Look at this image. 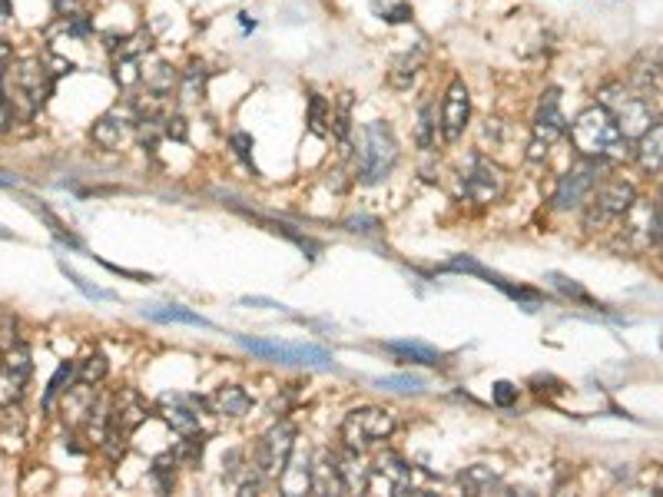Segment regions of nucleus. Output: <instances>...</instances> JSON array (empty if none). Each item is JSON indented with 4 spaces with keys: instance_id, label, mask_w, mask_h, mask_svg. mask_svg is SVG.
Wrapping results in <instances>:
<instances>
[{
    "instance_id": "1",
    "label": "nucleus",
    "mask_w": 663,
    "mask_h": 497,
    "mask_svg": "<svg viewBox=\"0 0 663 497\" xmlns=\"http://www.w3.org/2000/svg\"><path fill=\"white\" fill-rule=\"evenodd\" d=\"M567 140H571L574 153L587 156V160H604L610 166L634 160V143L620 133L617 116L597 107V103L574 116L571 126H567Z\"/></svg>"
},
{
    "instance_id": "2",
    "label": "nucleus",
    "mask_w": 663,
    "mask_h": 497,
    "mask_svg": "<svg viewBox=\"0 0 663 497\" xmlns=\"http://www.w3.org/2000/svg\"><path fill=\"white\" fill-rule=\"evenodd\" d=\"M352 176L359 179V186H378L395 173L398 160H402V146L388 120H368L355 126L352 140Z\"/></svg>"
},
{
    "instance_id": "3",
    "label": "nucleus",
    "mask_w": 663,
    "mask_h": 497,
    "mask_svg": "<svg viewBox=\"0 0 663 497\" xmlns=\"http://www.w3.org/2000/svg\"><path fill=\"white\" fill-rule=\"evenodd\" d=\"M398 431V415L392 408L382 405H365V408H352L349 415L342 418L339 425V441L342 448L365 454L375 444L388 441Z\"/></svg>"
},
{
    "instance_id": "4",
    "label": "nucleus",
    "mask_w": 663,
    "mask_h": 497,
    "mask_svg": "<svg viewBox=\"0 0 663 497\" xmlns=\"http://www.w3.org/2000/svg\"><path fill=\"white\" fill-rule=\"evenodd\" d=\"M640 199L637 186L624 176H604L597 189L591 193V199L584 203V229H604L607 222H620L630 206Z\"/></svg>"
},
{
    "instance_id": "5",
    "label": "nucleus",
    "mask_w": 663,
    "mask_h": 497,
    "mask_svg": "<svg viewBox=\"0 0 663 497\" xmlns=\"http://www.w3.org/2000/svg\"><path fill=\"white\" fill-rule=\"evenodd\" d=\"M438 116H441V143L455 146L458 140H465V133L471 130V120H475V93H471L468 80L455 73L438 93Z\"/></svg>"
},
{
    "instance_id": "6",
    "label": "nucleus",
    "mask_w": 663,
    "mask_h": 497,
    "mask_svg": "<svg viewBox=\"0 0 663 497\" xmlns=\"http://www.w3.org/2000/svg\"><path fill=\"white\" fill-rule=\"evenodd\" d=\"M607 169H610V163H604V160H587V156H577V163L567 169V173L557 176L551 206L557 209V213H577V209H584V203L591 199V193L604 179Z\"/></svg>"
},
{
    "instance_id": "7",
    "label": "nucleus",
    "mask_w": 663,
    "mask_h": 497,
    "mask_svg": "<svg viewBox=\"0 0 663 497\" xmlns=\"http://www.w3.org/2000/svg\"><path fill=\"white\" fill-rule=\"evenodd\" d=\"M299 444V431L292 425L289 418H279L276 425H272L266 435L256 441V448H252V464L266 474L269 481H279V474L286 471V464L292 458V451H296Z\"/></svg>"
},
{
    "instance_id": "8",
    "label": "nucleus",
    "mask_w": 663,
    "mask_h": 497,
    "mask_svg": "<svg viewBox=\"0 0 663 497\" xmlns=\"http://www.w3.org/2000/svg\"><path fill=\"white\" fill-rule=\"evenodd\" d=\"M504 189H508L504 169L494 160H488L481 150L471 153L465 173H461V196H465L468 203H475V206H491L504 196Z\"/></svg>"
},
{
    "instance_id": "9",
    "label": "nucleus",
    "mask_w": 663,
    "mask_h": 497,
    "mask_svg": "<svg viewBox=\"0 0 663 497\" xmlns=\"http://www.w3.org/2000/svg\"><path fill=\"white\" fill-rule=\"evenodd\" d=\"M236 342L246 348L249 355L262 358V362H276V365H335V355L322 345H286V342H272V338H249V335H236Z\"/></svg>"
},
{
    "instance_id": "10",
    "label": "nucleus",
    "mask_w": 663,
    "mask_h": 497,
    "mask_svg": "<svg viewBox=\"0 0 663 497\" xmlns=\"http://www.w3.org/2000/svg\"><path fill=\"white\" fill-rule=\"evenodd\" d=\"M428 60H431V44H428V37L422 34L415 44H408L405 50H398V54L388 60V67H385L388 90L392 93H412L418 87V80L425 77Z\"/></svg>"
},
{
    "instance_id": "11",
    "label": "nucleus",
    "mask_w": 663,
    "mask_h": 497,
    "mask_svg": "<svg viewBox=\"0 0 663 497\" xmlns=\"http://www.w3.org/2000/svg\"><path fill=\"white\" fill-rule=\"evenodd\" d=\"M567 126H571V120H567L561 107V87H544L538 93V103H534L528 136L544 140L547 146H557L561 140H567Z\"/></svg>"
},
{
    "instance_id": "12",
    "label": "nucleus",
    "mask_w": 663,
    "mask_h": 497,
    "mask_svg": "<svg viewBox=\"0 0 663 497\" xmlns=\"http://www.w3.org/2000/svg\"><path fill=\"white\" fill-rule=\"evenodd\" d=\"M180 77H183L180 63H173L170 57H163L160 50H156V54L143 60V87L140 90H146V100L170 103V100H176V90H180Z\"/></svg>"
},
{
    "instance_id": "13",
    "label": "nucleus",
    "mask_w": 663,
    "mask_h": 497,
    "mask_svg": "<svg viewBox=\"0 0 663 497\" xmlns=\"http://www.w3.org/2000/svg\"><path fill=\"white\" fill-rule=\"evenodd\" d=\"M378 484H385L388 494H412L415 488V468L412 461H405L398 451H382L372 461V474H368V494H372Z\"/></svg>"
},
{
    "instance_id": "14",
    "label": "nucleus",
    "mask_w": 663,
    "mask_h": 497,
    "mask_svg": "<svg viewBox=\"0 0 663 497\" xmlns=\"http://www.w3.org/2000/svg\"><path fill=\"white\" fill-rule=\"evenodd\" d=\"M216 77V67L203 57H189L183 63V77H180V90H176V107L180 110H189V107H199V103H206L209 97V83Z\"/></svg>"
},
{
    "instance_id": "15",
    "label": "nucleus",
    "mask_w": 663,
    "mask_h": 497,
    "mask_svg": "<svg viewBox=\"0 0 663 497\" xmlns=\"http://www.w3.org/2000/svg\"><path fill=\"white\" fill-rule=\"evenodd\" d=\"M614 116H617L620 133H624L630 143L640 140V136H644V133L650 130V126H654V123L660 120L654 97H647V93H637V90L630 93L627 103H624V107H620Z\"/></svg>"
},
{
    "instance_id": "16",
    "label": "nucleus",
    "mask_w": 663,
    "mask_h": 497,
    "mask_svg": "<svg viewBox=\"0 0 663 497\" xmlns=\"http://www.w3.org/2000/svg\"><path fill=\"white\" fill-rule=\"evenodd\" d=\"M412 140H415V146L422 153H435L438 150V143H441V116H438V97H435V93H425V97H418Z\"/></svg>"
},
{
    "instance_id": "17",
    "label": "nucleus",
    "mask_w": 663,
    "mask_h": 497,
    "mask_svg": "<svg viewBox=\"0 0 663 497\" xmlns=\"http://www.w3.org/2000/svg\"><path fill=\"white\" fill-rule=\"evenodd\" d=\"M388 355H395V362L402 365H422V368H445V352L435 345L415 342V338H398V342H385L382 345Z\"/></svg>"
},
{
    "instance_id": "18",
    "label": "nucleus",
    "mask_w": 663,
    "mask_h": 497,
    "mask_svg": "<svg viewBox=\"0 0 663 497\" xmlns=\"http://www.w3.org/2000/svg\"><path fill=\"white\" fill-rule=\"evenodd\" d=\"M627 83L637 93H647V97L650 93H660L663 90V54H657V50H644V54H637L634 63H630Z\"/></svg>"
},
{
    "instance_id": "19",
    "label": "nucleus",
    "mask_w": 663,
    "mask_h": 497,
    "mask_svg": "<svg viewBox=\"0 0 663 497\" xmlns=\"http://www.w3.org/2000/svg\"><path fill=\"white\" fill-rule=\"evenodd\" d=\"M252 411V395L242 385H219L213 395H209V415L226 418V421H239Z\"/></svg>"
},
{
    "instance_id": "20",
    "label": "nucleus",
    "mask_w": 663,
    "mask_h": 497,
    "mask_svg": "<svg viewBox=\"0 0 663 497\" xmlns=\"http://www.w3.org/2000/svg\"><path fill=\"white\" fill-rule=\"evenodd\" d=\"M276 488L282 494H305V491L312 488V451L309 448L302 451L299 444H296V451H292L286 471L279 474Z\"/></svg>"
},
{
    "instance_id": "21",
    "label": "nucleus",
    "mask_w": 663,
    "mask_h": 497,
    "mask_svg": "<svg viewBox=\"0 0 663 497\" xmlns=\"http://www.w3.org/2000/svg\"><path fill=\"white\" fill-rule=\"evenodd\" d=\"M368 17L385 24V30H398V27H415L418 10L412 0H368Z\"/></svg>"
},
{
    "instance_id": "22",
    "label": "nucleus",
    "mask_w": 663,
    "mask_h": 497,
    "mask_svg": "<svg viewBox=\"0 0 663 497\" xmlns=\"http://www.w3.org/2000/svg\"><path fill=\"white\" fill-rule=\"evenodd\" d=\"M634 163L650 176L663 173V120H657L640 140H634Z\"/></svg>"
},
{
    "instance_id": "23",
    "label": "nucleus",
    "mask_w": 663,
    "mask_h": 497,
    "mask_svg": "<svg viewBox=\"0 0 663 497\" xmlns=\"http://www.w3.org/2000/svg\"><path fill=\"white\" fill-rule=\"evenodd\" d=\"M335 464H339L345 494H368V474H372V468L362 461L359 451H349V448L335 451Z\"/></svg>"
},
{
    "instance_id": "24",
    "label": "nucleus",
    "mask_w": 663,
    "mask_h": 497,
    "mask_svg": "<svg viewBox=\"0 0 663 497\" xmlns=\"http://www.w3.org/2000/svg\"><path fill=\"white\" fill-rule=\"evenodd\" d=\"M305 130L319 140H329L332 136V97H325L319 90L305 93Z\"/></svg>"
},
{
    "instance_id": "25",
    "label": "nucleus",
    "mask_w": 663,
    "mask_h": 497,
    "mask_svg": "<svg viewBox=\"0 0 663 497\" xmlns=\"http://www.w3.org/2000/svg\"><path fill=\"white\" fill-rule=\"evenodd\" d=\"M312 494H345L342 478H339V464H335V451H319L312 454Z\"/></svg>"
},
{
    "instance_id": "26",
    "label": "nucleus",
    "mask_w": 663,
    "mask_h": 497,
    "mask_svg": "<svg viewBox=\"0 0 663 497\" xmlns=\"http://www.w3.org/2000/svg\"><path fill=\"white\" fill-rule=\"evenodd\" d=\"M24 206L30 209V213H34L40 222H44V226L54 232L57 236V242H63V246L67 249H83V242H80V236H73V229L67 226V222H63L54 209H50L47 203H40V199H34V196H24Z\"/></svg>"
},
{
    "instance_id": "27",
    "label": "nucleus",
    "mask_w": 663,
    "mask_h": 497,
    "mask_svg": "<svg viewBox=\"0 0 663 497\" xmlns=\"http://www.w3.org/2000/svg\"><path fill=\"white\" fill-rule=\"evenodd\" d=\"M143 315H146L150 322H163V325L180 322V325H196V329H216V325L209 322L206 315L186 309V305H146Z\"/></svg>"
},
{
    "instance_id": "28",
    "label": "nucleus",
    "mask_w": 663,
    "mask_h": 497,
    "mask_svg": "<svg viewBox=\"0 0 663 497\" xmlns=\"http://www.w3.org/2000/svg\"><path fill=\"white\" fill-rule=\"evenodd\" d=\"M501 468H491V464H468L465 471L458 474V484L468 494H491L501 488Z\"/></svg>"
},
{
    "instance_id": "29",
    "label": "nucleus",
    "mask_w": 663,
    "mask_h": 497,
    "mask_svg": "<svg viewBox=\"0 0 663 497\" xmlns=\"http://www.w3.org/2000/svg\"><path fill=\"white\" fill-rule=\"evenodd\" d=\"M110 80L117 90L130 97L133 90L143 87V60L140 57H110Z\"/></svg>"
},
{
    "instance_id": "30",
    "label": "nucleus",
    "mask_w": 663,
    "mask_h": 497,
    "mask_svg": "<svg viewBox=\"0 0 663 497\" xmlns=\"http://www.w3.org/2000/svg\"><path fill=\"white\" fill-rule=\"evenodd\" d=\"M630 93H634V87H630V83H627L624 77H607V80L597 83V90H594V103H597V107L610 110V113H617V110L627 103Z\"/></svg>"
},
{
    "instance_id": "31",
    "label": "nucleus",
    "mask_w": 663,
    "mask_h": 497,
    "mask_svg": "<svg viewBox=\"0 0 663 497\" xmlns=\"http://www.w3.org/2000/svg\"><path fill=\"white\" fill-rule=\"evenodd\" d=\"M73 382H77V362H63L57 372H54V378H50L47 382V388H44V398H40V408L47 411H54L57 408V398L63 395V391H67Z\"/></svg>"
},
{
    "instance_id": "32",
    "label": "nucleus",
    "mask_w": 663,
    "mask_h": 497,
    "mask_svg": "<svg viewBox=\"0 0 663 497\" xmlns=\"http://www.w3.org/2000/svg\"><path fill=\"white\" fill-rule=\"evenodd\" d=\"M206 441H209L206 431H199V435H189V438H180V441H176L173 448H170L173 461L180 464V468H196V464L203 461Z\"/></svg>"
},
{
    "instance_id": "33",
    "label": "nucleus",
    "mask_w": 663,
    "mask_h": 497,
    "mask_svg": "<svg viewBox=\"0 0 663 497\" xmlns=\"http://www.w3.org/2000/svg\"><path fill=\"white\" fill-rule=\"evenodd\" d=\"M0 362H4L7 372H14L17 378H24V382H30V375H34V355H30L27 342H17L4 348V355H0Z\"/></svg>"
},
{
    "instance_id": "34",
    "label": "nucleus",
    "mask_w": 663,
    "mask_h": 497,
    "mask_svg": "<svg viewBox=\"0 0 663 497\" xmlns=\"http://www.w3.org/2000/svg\"><path fill=\"white\" fill-rule=\"evenodd\" d=\"M259 222H262V226H266L269 232H276V236H286L289 242H296V246H299L309 259H319V252H322V242H319V239L305 236V232H296L292 226H286V222H272V219H259Z\"/></svg>"
},
{
    "instance_id": "35",
    "label": "nucleus",
    "mask_w": 663,
    "mask_h": 497,
    "mask_svg": "<svg viewBox=\"0 0 663 497\" xmlns=\"http://www.w3.org/2000/svg\"><path fill=\"white\" fill-rule=\"evenodd\" d=\"M107 375H110V362L103 352H90L77 362V382L83 385H100Z\"/></svg>"
},
{
    "instance_id": "36",
    "label": "nucleus",
    "mask_w": 663,
    "mask_h": 497,
    "mask_svg": "<svg viewBox=\"0 0 663 497\" xmlns=\"http://www.w3.org/2000/svg\"><path fill=\"white\" fill-rule=\"evenodd\" d=\"M544 279H547V282H551V285H554V289H557V292H561V295H564V299H571V302H581V305H594V299H591V292H587V289H584V285H581V282H577V279H567V276H561V272H547V276H544Z\"/></svg>"
},
{
    "instance_id": "37",
    "label": "nucleus",
    "mask_w": 663,
    "mask_h": 497,
    "mask_svg": "<svg viewBox=\"0 0 663 497\" xmlns=\"http://www.w3.org/2000/svg\"><path fill=\"white\" fill-rule=\"evenodd\" d=\"M24 378H17L14 372H7L4 362H0V408H14L20 398H24Z\"/></svg>"
},
{
    "instance_id": "38",
    "label": "nucleus",
    "mask_w": 663,
    "mask_h": 497,
    "mask_svg": "<svg viewBox=\"0 0 663 497\" xmlns=\"http://www.w3.org/2000/svg\"><path fill=\"white\" fill-rule=\"evenodd\" d=\"M229 150H233V156L239 163H246L252 173H256V163H252V150H256V136H252L249 130H233L226 136Z\"/></svg>"
},
{
    "instance_id": "39",
    "label": "nucleus",
    "mask_w": 663,
    "mask_h": 497,
    "mask_svg": "<svg viewBox=\"0 0 663 497\" xmlns=\"http://www.w3.org/2000/svg\"><path fill=\"white\" fill-rule=\"evenodd\" d=\"M163 136H166V140H176V143L189 140V116H186V110H180V107L166 110V116H163Z\"/></svg>"
},
{
    "instance_id": "40",
    "label": "nucleus",
    "mask_w": 663,
    "mask_h": 497,
    "mask_svg": "<svg viewBox=\"0 0 663 497\" xmlns=\"http://www.w3.org/2000/svg\"><path fill=\"white\" fill-rule=\"evenodd\" d=\"M345 229H349L352 236L375 239V236H382V219H378V216H368V213H359V216H349V219H345Z\"/></svg>"
},
{
    "instance_id": "41",
    "label": "nucleus",
    "mask_w": 663,
    "mask_h": 497,
    "mask_svg": "<svg viewBox=\"0 0 663 497\" xmlns=\"http://www.w3.org/2000/svg\"><path fill=\"white\" fill-rule=\"evenodd\" d=\"M60 272H63V276H67L73 285H77V289H80L83 295H87V299H97V302H110V299H117V295H113V292L100 289V285H90V282L83 279V276H77V272H73V269L67 266V262H60Z\"/></svg>"
},
{
    "instance_id": "42",
    "label": "nucleus",
    "mask_w": 663,
    "mask_h": 497,
    "mask_svg": "<svg viewBox=\"0 0 663 497\" xmlns=\"http://www.w3.org/2000/svg\"><path fill=\"white\" fill-rule=\"evenodd\" d=\"M372 385L378 388H392V391H425L428 382L418 375H388V378H375Z\"/></svg>"
},
{
    "instance_id": "43",
    "label": "nucleus",
    "mask_w": 663,
    "mask_h": 497,
    "mask_svg": "<svg viewBox=\"0 0 663 497\" xmlns=\"http://www.w3.org/2000/svg\"><path fill=\"white\" fill-rule=\"evenodd\" d=\"M44 67H47V73L54 80H63V77H70V73H77V63H73L70 57H63V54H57V50H47L44 57Z\"/></svg>"
},
{
    "instance_id": "44",
    "label": "nucleus",
    "mask_w": 663,
    "mask_h": 497,
    "mask_svg": "<svg viewBox=\"0 0 663 497\" xmlns=\"http://www.w3.org/2000/svg\"><path fill=\"white\" fill-rule=\"evenodd\" d=\"M246 464H249V454H246V448H229V451L223 454V478L236 484L239 474L246 471Z\"/></svg>"
},
{
    "instance_id": "45",
    "label": "nucleus",
    "mask_w": 663,
    "mask_h": 497,
    "mask_svg": "<svg viewBox=\"0 0 663 497\" xmlns=\"http://www.w3.org/2000/svg\"><path fill=\"white\" fill-rule=\"evenodd\" d=\"M518 398H521V388L514 385V382H494L491 401H494L498 408H514V405H518Z\"/></svg>"
},
{
    "instance_id": "46",
    "label": "nucleus",
    "mask_w": 663,
    "mask_h": 497,
    "mask_svg": "<svg viewBox=\"0 0 663 497\" xmlns=\"http://www.w3.org/2000/svg\"><path fill=\"white\" fill-rule=\"evenodd\" d=\"M50 10H54L57 20H70L73 14L87 10V4H83V0H50Z\"/></svg>"
},
{
    "instance_id": "47",
    "label": "nucleus",
    "mask_w": 663,
    "mask_h": 497,
    "mask_svg": "<svg viewBox=\"0 0 663 497\" xmlns=\"http://www.w3.org/2000/svg\"><path fill=\"white\" fill-rule=\"evenodd\" d=\"M14 60H17L14 44H10L7 37H0V73H4V77H7V70L14 67Z\"/></svg>"
},
{
    "instance_id": "48",
    "label": "nucleus",
    "mask_w": 663,
    "mask_h": 497,
    "mask_svg": "<svg viewBox=\"0 0 663 497\" xmlns=\"http://www.w3.org/2000/svg\"><path fill=\"white\" fill-rule=\"evenodd\" d=\"M236 24H239V30H242V37H252L259 30V17H252L249 10H239L236 14Z\"/></svg>"
},
{
    "instance_id": "49",
    "label": "nucleus",
    "mask_w": 663,
    "mask_h": 497,
    "mask_svg": "<svg viewBox=\"0 0 663 497\" xmlns=\"http://www.w3.org/2000/svg\"><path fill=\"white\" fill-rule=\"evenodd\" d=\"M654 222H657V236L663 239V189H660L657 199H654Z\"/></svg>"
},
{
    "instance_id": "50",
    "label": "nucleus",
    "mask_w": 663,
    "mask_h": 497,
    "mask_svg": "<svg viewBox=\"0 0 663 497\" xmlns=\"http://www.w3.org/2000/svg\"><path fill=\"white\" fill-rule=\"evenodd\" d=\"M0 17H4V20L14 17V7H10V0H0Z\"/></svg>"
},
{
    "instance_id": "51",
    "label": "nucleus",
    "mask_w": 663,
    "mask_h": 497,
    "mask_svg": "<svg viewBox=\"0 0 663 497\" xmlns=\"http://www.w3.org/2000/svg\"><path fill=\"white\" fill-rule=\"evenodd\" d=\"M0 239H10V232H7L4 226H0Z\"/></svg>"
},
{
    "instance_id": "52",
    "label": "nucleus",
    "mask_w": 663,
    "mask_h": 497,
    "mask_svg": "<svg viewBox=\"0 0 663 497\" xmlns=\"http://www.w3.org/2000/svg\"><path fill=\"white\" fill-rule=\"evenodd\" d=\"M657 249H660V256H663V239H660V242H657Z\"/></svg>"
}]
</instances>
